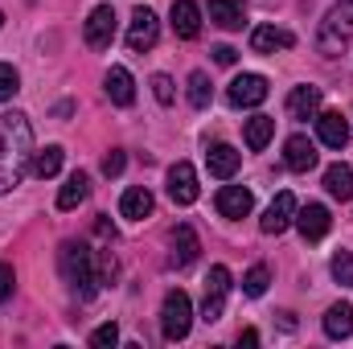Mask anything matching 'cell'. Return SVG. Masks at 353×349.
<instances>
[{"label":"cell","instance_id":"d6a6232c","mask_svg":"<svg viewBox=\"0 0 353 349\" xmlns=\"http://www.w3.org/2000/svg\"><path fill=\"white\" fill-rule=\"evenodd\" d=\"M152 94H157V99H161V103L169 107V103L176 99V90H173V79H169V74H152Z\"/></svg>","mask_w":353,"mask_h":349},{"label":"cell","instance_id":"2e32d148","mask_svg":"<svg viewBox=\"0 0 353 349\" xmlns=\"http://www.w3.org/2000/svg\"><path fill=\"white\" fill-rule=\"evenodd\" d=\"M205 165H210V173L218 177V181H230V177L239 173V165H243V157L230 148V144H214L210 152H205Z\"/></svg>","mask_w":353,"mask_h":349},{"label":"cell","instance_id":"3957f363","mask_svg":"<svg viewBox=\"0 0 353 349\" xmlns=\"http://www.w3.org/2000/svg\"><path fill=\"white\" fill-rule=\"evenodd\" d=\"M189 325H193V304H189V296L181 288H173L165 296V308H161V333H165V341H185Z\"/></svg>","mask_w":353,"mask_h":349},{"label":"cell","instance_id":"52a82bcc","mask_svg":"<svg viewBox=\"0 0 353 349\" xmlns=\"http://www.w3.org/2000/svg\"><path fill=\"white\" fill-rule=\"evenodd\" d=\"M83 37H87L90 50H107V46L115 41V8H111V4L90 8L87 25H83Z\"/></svg>","mask_w":353,"mask_h":349},{"label":"cell","instance_id":"d590c367","mask_svg":"<svg viewBox=\"0 0 353 349\" xmlns=\"http://www.w3.org/2000/svg\"><path fill=\"white\" fill-rule=\"evenodd\" d=\"M12 296V267L8 263H0V304Z\"/></svg>","mask_w":353,"mask_h":349},{"label":"cell","instance_id":"74e56055","mask_svg":"<svg viewBox=\"0 0 353 349\" xmlns=\"http://www.w3.org/2000/svg\"><path fill=\"white\" fill-rule=\"evenodd\" d=\"M0 25H4V12H0Z\"/></svg>","mask_w":353,"mask_h":349},{"label":"cell","instance_id":"4fadbf2b","mask_svg":"<svg viewBox=\"0 0 353 349\" xmlns=\"http://www.w3.org/2000/svg\"><path fill=\"white\" fill-rule=\"evenodd\" d=\"M316 132H321V144H329V148H345L350 144V123H345L341 111H321L316 115Z\"/></svg>","mask_w":353,"mask_h":349},{"label":"cell","instance_id":"83f0119b","mask_svg":"<svg viewBox=\"0 0 353 349\" xmlns=\"http://www.w3.org/2000/svg\"><path fill=\"white\" fill-rule=\"evenodd\" d=\"M210 99H214V90H210V74H205V70H193V74H189V103H193L197 111H205Z\"/></svg>","mask_w":353,"mask_h":349},{"label":"cell","instance_id":"836d02e7","mask_svg":"<svg viewBox=\"0 0 353 349\" xmlns=\"http://www.w3.org/2000/svg\"><path fill=\"white\" fill-rule=\"evenodd\" d=\"M123 165H128V157H123L119 148H111V152L103 157V173H107V177H119V173H123Z\"/></svg>","mask_w":353,"mask_h":349},{"label":"cell","instance_id":"e575fe53","mask_svg":"<svg viewBox=\"0 0 353 349\" xmlns=\"http://www.w3.org/2000/svg\"><path fill=\"white\" fill-rule=\"evenodd\" d=\"M214 62H218V66H234V62H239V50H234V46H218V50H214Z\"/></svg>","mask_w":353,"mask_h":349},{"label":"cell","instance_id":"e0dca14e","mask_svg":"<svg viewBox=\"0 0 353 349\" xmlns=\"http://www.w3.org/2000/svg\"><path fill=\"white\" fill-rule=\"evenodd\" d=\"M321 111V87H296L288 94V115L292 119H316Z\"/></svg>","mask_w":353,"mask_h":349},{"label":"cell","instance_id":"f546056e","mask_svg":"<svg viewBox=\"0 0 353 349\" xmlns=\"http://www.w3.org/2000/svg\"><path fill=\"white\" fill-rule=\"evenodd\" d=\"M329 271H333V279H337V283L353 288V251H337L333 263H329Z\"/></svg>","mask_w":353,"mask_h":349},{"label":"cell","instance_id":"484cf974","mask_svg":"<svg viewBox=\"0 0 353 349\" xmlns=\"http://www.w3.org/2000/svg\"><path fill=\"white\" fill-rule=\"evenodd\" d=\"M247 148L251 152H259V148H267V140L275 136V119L271 115H255V119H247Z\"/></svg>","mask_w":353,"mask_h":349},{"label":"cell","instance_id":"5b68a950","mask_svg":"<svg viewBox=\"0 0 353 349\" xmlns=\"http://www.w3.org/2000/svg\"><path fill=\"white\" fill-rule=\"evenodd\" d=\"M157 37H161V21H157V12L148 4H140L132 12V25H128V50L132 54H144V50L157 46Z\"/></svg>","mask_w":353,"mask_h":349},{"label":"cell","instance_id":"9a60e30c","mask_svg":"<svg viewBox=\"0 0 353 349\" xmlns=\"http://www.w3.org/2000/svg\"><path fill=\"white\" fill-rule=\"evenodd\" d=\"M173 29L181 41H193L201 33V8L193 0H173Z\"/></svg>","mask_w":353,"mask_h":349},{"label":"cell","instance_id":"7c38bea8","mask_svg":"<svg viewBox=\"0 0 353 349\" xmlns=\"http://www.w3.org/2000/svg\"><path fill=\"white\" fill-rule=\"evenodd\" d=\"M251 210H255L251 189H243V185H226V189H218V214H222V218H247Z\"/></svg>","mask_w":353,"mask_h":349},{"label":"cell","instance_id":"d6986e66","mask_svg":"<svg viewBox=\"0 0 353 349\" xmlns=\"http://www.w3.org/2000/svg\"><path fill=\"white\" fill-rule=\"evenodd\" d=\"M103 83H107V94H111L115 107H132V103H136V83H132V74H128L123 66H111Z\"/></svg>","mask_w":353,"mask_h":349},{"label":"cell","instance_id":"ba28073f","mask_svg":"<svg viewBox=\"0 0 353 349\" xmlns=\"http://www.w3.org/2000/svg\"><path fill=\"white\" fill-rule=\"evenodd\" d=\"M292 222H296V197L283 189V193L267 206V214L259 218V230H263V235H283Z\"/></svg>","mask_w":353,"mask_h":349},{"label":"cell","instance_id":"8fae6325","mask_svg":"<svg viewBox=\"0 0 353 349\" xmlns=\"http://www.w3.org/2000/svg\"><path fill=\"white\" fill-rule=\"evenodd\" d=\"M296 226H300V235H304L308 243H321V239L329 235L333 218H329V210H325L321 201H308L304 210H296Z\"/></svg>","mask_w":353,"mask_h":349},{"label":"cell","instance_id":"603a6c76","mask_svg":"<svg viewBox=\"0 0 353 349\" xmlns=\"http://www.w3.org/2000/svg\"><path fill=\"white\" fill-rule=\"evenodd\" d=\"M87 193H90V177L87 173H70L66 185H62V193H58V210H79V206L87 201Z\"/></svg>","mask_w":353,"mask_h":349},{"label":"cell","instance_id":"ffe728a7","mask_svg":"<svg viewBox=\"0 0 353 349\" xmlns=\"http://www.w3.org/2000/svg\"><path fill=\"white\" fill-rule=\"evenodd\" d=\"M119 214H123V218H132V222L148 218V214H152V193H148L144 185L123 189V197H119Z\"/></svg>","mask_w":353,"mask_h":349},{"label":"cell","instance_id":"8d00e7d4","mask_svg":"<svg viewBox=\"0 0 353 349\" xmlns=\"http://www.w3.org/2000/svg\"><path fill=\"white\" fill-rule=\"evenodd\" d=\"M239 341H243V346H259V333H255V329H243V337H239Z\"/></svg>","mask_w":353,"mask_h":349},{"label":"cell","instance_id":"ac0fdd59","mask_svg":"<svg viewBox=\"0 0 353 349\" xmlns=\"http://www.w3.org/2000/svg\"><path fill=\"white\" fill-rule=\"evenodd\" d=\"M288 46H296V37H292L288 29L259 25V29L251 33V50H255V54H275V50H288Z\"/></svg>","mask_w":353,"mask_h":349},{"label":"cell","instance_id":"7402d4cb","mask_svg":"<svg viewBox=\"0 0 353 349\" xmlns=\"http://www.w3.org/2000/svg\"><path fill=\"white\" fill-rule=\"evenodd\" d=\"M325 333H329L333 341H345V337H350L353 333V304L341 300V304H333V308L325 312Z\"/></svg>","mask_w":353,"mask_h":349},{"label":"cell","instance_id":"9c48e42d","mask_svg":"<svg viewBox=\"0 0 353 349\" xmlns=\"http://www.w3.org/2000/svg\"><path fill=\"white\" fill-rule=\"evenodd\" d=\"M267 79L263 74H239L234 83H230V90H226V99L234 103V107H259L267 99Z\"/></svg>","mask_w":353,"mask_h":349},{"label":"cell","instance_id":"1f68e13d","mask_svg":"<svg viewBox=\"0 0 353 349\" xmlns=\"http://www.w3.org/2000/svg\"><path fill=\"white\" fill-rule=\"evenodd\" d=\"M119 341V325L115 321H107V325H99L94 333H90V349H111Z\"/></svg>","mask_w":353,"mask_h":349},{"label":"cell","instance_id":"6da1fadb","mask_svg":"<svg viewBox=\"0 0 353 349\" xmlns=\"http://www.w3.org/2000/svg\"><path fill=\"white\" fill-rule=\"evenodd\" d=\"M33 169V128L29 115L4 111L0 115V197L12 193Z\"/></svg>","mask_w":353,"mask_h":349},{"label":"cell","instance_id":"30bf717a","mask_svg":"<svg viewBox=\"0 0 353 349\" xmlns=\"http://www.w3.org/2000/svg\"><path fill=\"white\" fill-rule=\"evenodd\" d=\"M169 197L176 206H193L197 201V169L189 161H176L169 169Z\"/></svg>","mask_w":353,"mask_h":349},{"label":"cell","instance_id":"8992f818","mask_svg":"<svg viewBox=\"0 0 353 349\" xmlns=\"http://www.w3.org/2000/svg\"><path fill=\"white\" fill-rule=\"evenodd\" d=\"M226 292H230V271L218 263V267H210V275H205L201 321H218V317H222V308H226Z\"/></svg>","mask_w":353,"mask_h":349},{"label":"cell","instance_id":"4316f807","mask_svg":"<svg viewBox=\"0 0 353 349\" xmlns=\"http://www.w3.org/2000/svg\"><path fill=\"white\" fill-rule=\"evenodd\" d=\"M62 148L58 144H50V148H41V152H33V173L37 177H54L58 169H62Z\"/></svg>","mask_w":353,"mask_h":349},{"label":"cell","instance_id":"7a4b0ae2","mask_svg":"<svg viewBox=\"0 0 353 349\" xmlns=\"http://www.w3.org/2000/svg\"><path fill=\"white\" fill-rule=\"evenodd\" d=\"M58 263H62V279L70 283V292H74V296L90 300V296L99 292L94 251H90L87 243H74V239H66V243L58 247Z\"/></svg>","mask_w":353,"mask_h":349},{"label":"cell","instance_id":"d4e9b609","mask_svg":"<svg viewBox=\"0 0 353 349\" xmlns=\"http://www.w3.org/2000/svg\"><path fill=\"white\" fill-rule=\"evenodd\" d=\"M210 21L218 29H243V4H234V0H210Z\"/></svg>","mask_w":353,"mask_h":349},{"label":"cell","instance_id":"4dcf8cb0","mask_svg":"<svg viewBox=\"0 0 353 349\" xmlns=\"http://www.w3.org/2000/svg\"><path fill=\"white\" fill-rule=\"evenodd\" d=\"M17 90H21V74H17V66H12V62H0V103H8Z\"/></svg>","mask_w":353,"mask_h":349},{"label":"cell","instance_id":"5bb4252c","mask_svg":"<svg viewBox=\"0 0 353 349\" xmlns=\"http://www.w3.org/2000/svg\"><path fill=\"white\" fill-rule=\"evenodd\" d=\"M283 165H288L292 173H308V169L316 165V144H312L308 136H292V140L283 144Z\"/></svg>","mask_w":353,"mask_h":349},{"label":"cell","instance_id":"cb8c5ba5","mask_svg":"<svg viewBox=\"0 0 353 349\" xmlns=\"http://www.w3.org/2000/svg\"><path fill=\"white\" fill-rule=\"evenodd\" d=\"M325 189H329L337 201H350L353 197V169L350 165H341V161L329 165V169H325Z\"/></svg>","mask_w":353,"mask_h":349},{"label":"cell","instance_id":"f1b7e54d","mask_svg":"<svg viewBox=\"0 0 353 349\" xmlns=\"http://www.w3.org/2000/svg\"><path fill=\"white\" fill-rule=\"evenodd\" d=\"M267 283H271V271H267L263 263H255V267L243 275V292H247V296H263Z\"/></svg>","mask_w":353,"mask_h":349},{"label":"cell","instance_id":"277c9868","mask_svg":"<svg viewBox=\"0 0 353 349\" xmlns=\"http://www.w3.org/2000/svg\"><path fill=\"white\" fill-rule=\"evenodd\" d=\"M350 37H353V4H337V8L325 17V25H321V50L333 58V54L345 50Z\"/></svg>","mask_w":353,"mask_h":349},{"label":"cell","instance_id":"44dd1931","mask_svg":"<svg viewBox=\"0 0 353 349\" xmlns=\"http://www.w3.org/2000/svg\"><path fill=\"white\" fill-rule=\"evenodd\" d=\"M197 251H201V243H197V235H193V226H176L173 230V263L176 267H189V263L197 259Z\"/></svg>","mask_w":353,"mask_h":349}]
</instances>
